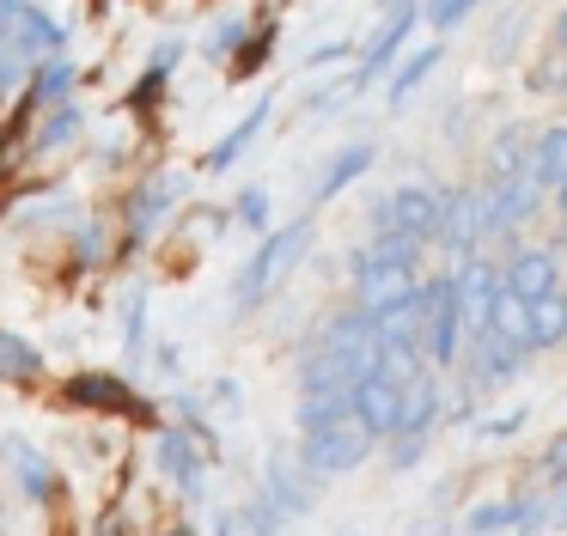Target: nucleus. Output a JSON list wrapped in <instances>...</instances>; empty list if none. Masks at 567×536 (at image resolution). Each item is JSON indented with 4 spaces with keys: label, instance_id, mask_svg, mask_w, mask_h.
I'll list each match as a JSON object with an SVG mask.
<instances>
[{
    "label": "nucleus",
    "instance_id": "obj_35",
    "mask_svg": "<svg viewBox=\"0 0 567 536\" xmlns=\"http://www.w3.org/2000/svg\"><path fill=\"white\" fill-rule=\"evenodd\" d=\"M537 475H543V487H555V482H567V426L549 439V451H543V463H537Z\"/></svg>",
    "mask_w": 567,
    "mask_h": 536
},
{
    "label": "nucleus",
    "instance_id": "obj_28",
    "mask_svg": "<svg viewBox=\"0 0 567 536\" xmlns=\"http://www.w3.org/2000/svg\"><path fill=\"white\" fill-rule=\"evenodd\" d=\"M482 329H494L501 341H525V348H530V299H525V292H513V287H501Z\"/></svg>",
    "mask_w": 567,
    "mask_h": 536
},
{
    "label": "nucleus",
    "instance_id": "obj_3",
    "mask_svg": "<svg viewBox=\"0 0 567 536\" xmlns=\"http://www.w3.org/2000/svg\"><path fill=\"white\" fill-rule=\"evenodd\" d=\"M62 49H68V24L62 19H50L38 0H0V55L38 68V61L62 55Z\"/></svg>",
    "mask_w": 567,
    "mask_h": 536
},
{
    "label": "nucleus",
    "instance_id": "obj_10",
    "mask_svg": "<svg viewBox=\"0 0 567 536\" xmlns=\"http://www.w3.org/2000/svg\"><path fill=\"white\" fill-rule=\"evenodd\" d=\"M348 275H354V305H367V311H384L391 299L415 292L421 268H409V262H384V256H372L367 244H360V250L348 256Z\"/></svg>",
    "mask_w": 567,
    "mask_h": 536
},
{
    "label": "nucleus",
    "instance_id": "obj_36",
    "mask_svg": "<svg viewBox=\"0 0 567 536\" xmlns=\"http://www.w3.org/2000/svg\"><path fill=\"white\" fill-rule=\"evenodd\" d=\"M238 219L250 231H269V189H238Z\"/></svg>",
    "mask_w": 567,
    "mask_h": 536
},
{
    "label": "nucleus",
    "instance_id": "obj_12",
    "mask_svg": "<svg viewBox=\"0 0 567 536\" xmlns=\"http://www.w3.org/2000/svg\"><path fill=\"white\" fill-rule=\"evenodd\" d=\"M153 463H159V475H172L184 499H202V494H208V463H202V439H196V433L159 426V439H153Z\"/></svg>",
    "mask_w": 567,
    "mask_h": 536
},
{
    "label": "nucleus",
    "instance_id": "obj_4",
    "mask_svg": "<svg viewBox=\"0 0 567 536\" xmlns=\"http://www.w3.org/2000/svg\"><path fill=\"white\" fill-rule=\"evenodd\" d=\"M421 305H427V329H421L427 365H433V372H457L470 329H464V311H457V292H452V268L421 280Z\"/></svg>",
    "mask_w": 567,
    "mask_h": 536
},
{
    "label": "nucleus",
    "instance_id": "obj_18",
    "mask_svg": "<svg viewBox=\"0 0 567 536\" xmlns=\"http://www.w3.org/2000/svg\"><path fill=\"white\" fill-rule=\"evenodd\" d=\"M440 61H445V37H433L427 49H409V55L396 61L391 73H384V104H391V110H403L409 97H415L421 85H427L433 73H440Z\"/></svg>",
    "mask_w": 567,
    "mask_h": 536
},
{
    "label": "nucleus",
    "instance_id": "obj_42",
    "mask_svg": "<svg viewBox=\"0 0 567 536\" xmlns=\"http://www.w3.org/2000/svg\"><path fill=\"white\" fill-rule=\"evenodd\" d=\"M549 214L567 219V183H555V189H549Z\"/></svg>",
    "mask_w": 567,
    "mask_h": 536
},
{
    "label": "nucleus",
    "instance_id": "obj_41",
    "mask_svg": "<svg viewBox=\"0 0 567 536\" xmlns=\"http://www.w3.org/2000/svg\"><path fill=\"white\" fill-rule=\"evenodd\" d=\"M549 49H561V55H567V7L549 19Z\"/></svg>",
    "mask_w": 567,
    "mask_h": 536
},
{
    "label": "nucleus",
    "instance_id": "obj_20",
    "mask_svg": "<svg viewBox=\"0 0 567 536\" xmlns=\"http://www.w3.org/2000/svg\"><path fill=\"white\" fill-rule=\"evenodd\" d=\"M177 189H184V177H147L135 195H128V238H153V226H159L165 214L177 207Z\"/></svg>",
    "mask_w": 567,
    "mask_h": 536
},
{
    "label": "nucleus",
    "instance_id": "obj_30",
    "mask_svg": "<svg viewBox=\"0 0 567 536\" xmlns=\"http://www.w3.org/2000/svg\"><path fill=\"white\" fill-rule=\"evenodd\" d=\"M245 37H250V19H245V12H226V19H214V31L202 37V55H208V61H233L238 49H245Z\"/></svg>",
    "mask_w": 567,
    "mask_h": 536
},
{
    "label": "nucleus",
    "instance_id": "obj_7",
    "mask_svg": "<svg viewBox=\"0 0 567 536\" xmlns=\"http://www.w3.org/2000/svg\"><path fill=\"white\" fill-rule=\"evenodd\" d=\"M488 183V219L494 238H518L537 214H549V183L537 171H518V177H482Z\"/></svg>",
    "mask_w": 567,
    "mask_h": 536
},
{
    "label": "nucleus",
    "instance_id": "obj_37",
    "mask_svg": "<svg viewBox=\"0 0 567 536\" xmlns=\"http://www.w3.org/2000/svg\"><path fill=\"white\" fill-rule=\"evenodd\" d=\"M525 421H530V409H506V414H494V421H482L476 439H513V433H525Z\"/></svg>",
    "mask_w": 567,
    "mask_h": 536
},
{
    "label": "nucleus",
    "instance_id": "obj_11",
    "mask_svg": "<svg viewBox=\"0 0 567 536\" xmlns=\"http://www.w3.org/2000/svg\"><path fill=\"white\" fill-rule=\"evenodd\" d=\"M501 275L513 292L537 299V292L561 287V238H537V244H506L501 256Z\"/></svg>",
    "mask_w": 567,
    "mask_h": 536
},
{
    "label": "nucleus",
    "instance_id": "obj_1",
    "mask_svg": "<svg viewBox=\"0 0 567 536\" xmlns=\"http://www.w3.org/2000/svg\"><path fill=\"white\" fill-rule=\"evenodd\" d=\"M311 250V214H299L293 226H281V231H269V238L257 244V256L245 262V275H238V311H257L262 299H269L275 287H281L287 275H293V262Z\"/></svg>",
    "mask_w": 567,
    "mask_h": 536
},
{
    "label": "nucleus",
    "instance_id": "obj_22",
    "mask_svg": "<svg viewBox=\"0 0 567 536\" xmlns=\"http://www.w3.org/2000/svg\"><path fill=\"white\" fill-rule=\"evenodd\" d=\"M567 348V280L530 299V353Z\"/></svg>",
    "mask_w": 567,
    "mask_h": 536
},
{
    "label": "nucleus",
    "instance_id": "obj_13",
    "mask_svg": "<svg viewBox=\"0 0 567 536\" xmlns=\"http://www.w3.org/2000/svg\"><path fill=\"white\" fill-rule=\"evenodd\" d=\"M445 421V372H415L403 384V402H396V433H440ZM391 433V439H396Z\"/></svg>",
    "mask_w": 567,
    "mask_h": 536
},
{
    "label": "nucleus",
    "instance_id": "obj_19",
    "mask_svg": "<svg viewBox=\"0 0 567 536\" xmlns=\"http://www.w3.org/2000/svg\"><path fill=\"white\" fill-rule=\"evenodd\" d=\"M74 80H80V61L68 55H50V61H38L31 68V80H25V110H55V104H68L74 97Z\"/></svg>",
    "mask_w": 567,
    "mask_h": 536
},
{
    "label": "nucleus",
    "instance_id": "obj_39",
    "mask_svg": "<svg viewBox=\"0 0 567 536\" xmlns=\"http://www.w3.org/2000/svg\"><path fill=\"white\" fill-rule=\"evenodd\" d=\"M141 341H147V299H128V348H141Z\"/></svg>",
    "mask_w": 567,
    "mask_h": 536
},
{
    "label": "nucleus",
    "instance_id": "obj_15",
    "mask_svg": "<svg viewBox=\"0 0 567 536\" xmlns=\"http://www.w3.org/2000/svg\"><path fill=\"white\" fill-rule=\"evenodd\" d=\"M396 402H403V384L372 365V372L354 384V421L367 426L372 439H391L396 433Z\"/></svg>",
    "mask_w": 567,
    "mask_h": 536
},
{
    "label": "nucleus",
    "instance_id": "obj_43",
    "mask_svg": "<svg viewBox=\"0 0 567 536\" xmlns=\"http://www.w3.org/2000/svg\"><path fill=\"white\" fill-rule=\"evenodd\" d=\"M494 536H543V530H494Z\"/></svg>",
    "mask_w": 567,
    "mask_h": 536
},
{
    "label": "nucleus",
    "instance_id": "obj_33",
    "mask_svg": "<svg viewBox=\"0 0 567 536\" xmlns=\"http://www.w3.org/2000/svg\"><path fill=\"white\" fill-rule=\"evenodd\" d=\"M476 7H488V0H421V19L445 37V31H457V24H464Z\"/></svg>",
    "mask_w": 567,
    "mask_h": 536
},
{
    "label": "nucleus",
    "instance_id": "obj_6",
    "mask_svg": "<svg viewBox=\"0 0 567 536\" xmlns=\"http://www.w3.org/2000/svg\"><path fill=\"white\" fill-rule=\"evenodd\" d=\"M494 238V219H488V183H452L445 189V207H440V244L445 256H470Z\"/></svg>",
    "mask_w": 567,
    "mask_h": 536
},
{
    "label": "nucleus",
    "instance_id": "obj_2",
    "mask_svg": "<svg viewBox=\"0 0 567 536\" xmlns=\"http://www.w3.org/2000/svg\"><path fill=\"white\" fill-rule=\"evenodd\" d=\"M372 445L379 439L367 433V426L354 421V409L348 414H336V421H323V426H306V439H299V463H306L311 475H354L360 463L372 457Z\"/></svg>",
    "mask_w": 567,
    "mask_h": 536
},
{
    "label": "nucleus",
    "instance_id": "obj_8",
    "mask_svg": "<svg viewBox=\"0 0 567 536\" xmlns=\"http://www.w3.org/2000/svg\"><path fill=\"white\" fill-rule=\"evenodd\" d=\"M440 207H445V189L440 183H396L384 202L367 207L372 231L379 226H396V231H415V238L433 244V231H440Z\"/></svg>",
    "mask_w": 567,
    "mask_h": 536
},
{
    "label": "nucleus",
    "instance_id": "obj_21",
    "mask_svg": "<svg viewBox=\"0 0 567 536\" xmlns=\"http://www.w3.org/2000/svg\"><path fill=\"white\" fill-rule=\"evenodd\" d=\"M269 116H275V97H257V104H250V110H245V116H238V122H233V128H226V134H220V141H214V153H208V158H202V165H208V171H233V165H238V158H245V153H250V141H257V134H262V128H269Z\"/></svg>",
    "mask_w": 567,
    "mask_h": 536
},
{
    "label": "nucleus",
    "instance_id": "obj_26",
    "mask_svg": "<svg viewBox=\"0 0 567 536\" xmlns=\"http://www.w3.org/2000/svg\"><path fill=\"white\" fill-rule=\"evenodd\" d=\"M177 61H184V43H177V37H165V43L153 49L147 73L135 80V92H128V104H135V110H153V104H159V92H165V80L177 73Z\"/></svg>",
    "mask_w": 567,
    "mask_h": 536
},
{
    "label": "nucleus",
    "instance_id": "obj_34",
    "mask_svg": "<svg viewBox=\"0 0 567 536\" xmlns=\"http://www.w3.org/2000/svg\"><path fill=\"white\" fill-rule=\"evenodd\" d=\"M427 445H433V433H396V445H391V470H415V463L427 457Z\"/></svg>",
    "mask_w": 567,
    "mask_h": 536
},
{
    "label": "nucleus",
    "instance_id": "obj_27",
    "mask_svg": "<svg viewBox=\"0 0 567 536\" xmlns=\"http://www.w3.org/2000/svg\"><path fill=\"white\" fill-rule=\"evenodd\" d=\"M530 171H537L543 183H567V122H549V128L530 134Z\"/></svg>",
    "mask_w": 567,
    "mask_h": 536
},
{
    "label": "nucleus",
    "instance_id": "obj_29",
    "mask_svg": "<svg viewBox=\"0 0 567 536\" xmlns=\"http://www.w3.org/2000/svg\"><path fill=\"white\" fill-rule=\"evenodd\" d=\"M38 372H43V353L31 348L25 336H13V329H0V378H7V384H31Z\"/></svg>",
    "mask_w": 567,
    "mask_h": 536
},
{
    "label": "nucleus",
    "instance_id": "obj_16",
    "mask_svg": "<svg viewBox=\"0 0 567 536\" xmlns=\"http://www.w3.org/2000/svg\"><path fill=\"white\" fill-rule=\"evenodd\" d=\"M68 396L86 402V409H116V414H128V421H153L147 396H135V390H128L123 378H111V372H80V378H68Z\"/></svg>",
    "mask_w": 567,
    "mask_h": 536
},
{
    "label": "nucleus",
    "instance_id": "obj_25",
    "mask_svg": "<svg viewBox=\"0 0 567 536\" xmlns=\"http://www.w3.org/2000/svg\"><path fill=\"white\" fill-rule=\"evenodd\" d=\"M80 128H86V110L68 97V104H55V110H43V128L31 134V153L38 158H50V153H68V146L80 141Z\"/></svg>",
    "mask_w": 567,
    "mask_h": 536
},
{
    "label": "nucleus",
    "instance_id": "obj_17",
    "mask_svg": "<svg viewBox=\"0 0 567 536\" xmlns=\"http://www.w3.org/2000/svg\"><path fill=\"white\" fill-rule=\"evenodd\" d=\"M372 165H379V146H372V141H348V146H336L330 165L318 171V183H311V202H318V207H323V202H336V195L354 189V183L367 177Z\"/></svg>",
    "mask_w": 567,
    "mask_h": 536
},
{
    "label": "nucleus",
    "instance_id": "obj_14",
    "mask_svg": "<svg viewBox=\"0 0 567 536\" xmlns=\"http://www.w3.org/2000/svg\"><path fill=\"white\" fill-rule=\"evenodd\" d=\"M311 482H318V475H311L306 463H293V457H269V482H262V506L275 512V524H287V518H306V512H311Z\"/></svg>",
    "mask_w": 567,
    "mask_h": 536
},
{
    "label": "nucleus",
    "instance_id": "obj_40",
    "mask_svg": "<svg viewBox=\"0 0 567 536\" xmlns=\"http://www.w3.org/2000/svg\"><path fill=\"white\" fill-rule=\"evenodd\" d=\"M549 524H555V530H567V482L549 487Z\"/></svg>",
    "mask_w": 567,
    "mask_h": 536
},
{
    "label": "nucleus",
    "instance_id": "obj_31",
    "mask_svg": "<svg viewBox=\"0 0 567 536\" xmlns=\"http://www.w3.org/2000/svg\"><path fill=\"white\" fill-rule=\"evenodd\" d=\"M214 536H275V512L269 506H233V512H220Z\"/></svg>",
    "mask_w": 567,
    "mask_h": 536
},
{
    "label": "nucleus",
    "instance_id": "obj_5",
    "mask_svg": "<svg viewBox=\"0 0 567 536\" xmlns=\"http://www.w3.org/2000/svg\"><path fill=\"white\" fill-rule=\"evenodd\" d=\"M415 24H421V0H396V7L379 12V31L367 37V49H360V68L348 73V97L367 92V85H379L384 73L403 61V49H409V37H415Z\"/></svg>",
    "mask_w": 567,
    "mask_h": 536
},
{
    "label": "nucleus",
    "instance_id": "obj_38",
    "mask_svg": "<svg viewBox=\"0 0 567 536\" xmlns=\"http://www.w3.org/2000/svg\"><path fill=\"white\" fill-rule=\"evenodd\" d=\"M348 55H354V43H348V37H336V43H318V49H311L306 68H330V61H348Z\"/></svg>",
    "mask_w": 567,
    "mask_h": 536
},
{
    "label": "nucleus",
    "instance_id": "obj_23",
    "mask_svg": "<svg viewBox=\"0 0 567 536\" xmlns=\"http://www.w3.org/2000/svg\"><path fill=\"white\" fill-rule=\"evenodd\" d=\"M530 134H537V128H525V122H506V128L488 141L482 177H518V171H530Z\"/></svg>",
    "mask_w": 567,
    "mask_h": 536
},
{
    "label": "nucleus",
    "instance_id": "obj_9",
    "mask_svg": "<svg viewBox=\"0 0 567 536\" xmlns=\"http://www.w3.org/2000/svg\"><path fill=\"white\" fill-rule=\"evenodd\" d=\"M501 287H506L501 256H488V250L452 256V292H457V311H464V329L488 323V305H494V292H501Z\"/></svg>",
    "mask_w": 567,
    "mask_h": 536
},
{
    "label": "nucleus",
    "instance_id": "obj_32",
    "mask_svg": "<svg viewBox=\"0 0 567 536\" xmlns=\"http://www.w3.org/2000/svg\"><path fill=\"white\" fill-rule=\"evenodd\" d=\"M275 37H281L275 24H262V31H250V37H245V49H238V55L226 61V68H233V80H250V73H257L262 61L275 55Z\"/></svg>",
    "mask_w": 567,
    "mask_h": 536
},
{
    "label": "nucleus",
    "instance_id": "obj_24",
    "mask_svg": "<svg viewBox=\"0 0 567 536\" xmlns=\"http://www.w3.org/2000/svg\"><path fill=\"white\" fill-rule=\"evenodd\" d=\"M7 463H13V475H19V487H25V499H50L55 494V463L43 457L31 439H7Z\"/></svg>",
    "mask_w": 567,
    "mask_h": 536
}]
</instances>
